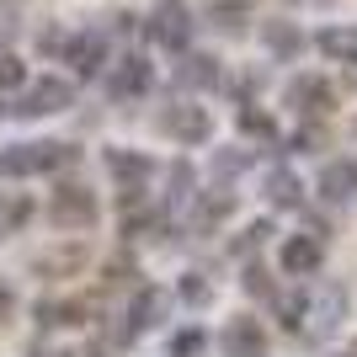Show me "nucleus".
<instances>
[{
    "mask_svg": "<svg viewBox=\"0 0 357 357\" xmlns=\"http://www.w3.org/2000/svg\"><path fill=\"white\" fill-rule=\"evenodd\" d=\"M235 6H245V11H251V6H256V0H235Z\"/></svg>",
    "mask_w": 357,
    "mask_h": 357,
    "instance_id": "e433bc0d",
    "label": "nucleus"
},
{
    "mask_svg": "<svg viewBox=\"0 0 357 357\" xmlns=\"http://www.w3.org/2000/svg\"><path fill=\"white\" fill-rule=\"evenodd\" d=\"M75 320H80V304H75V298H43V304H38V326L43 331L75 326Z\"/></svg>",
    "mask_w": 357,
    "mask_h": 357,
    "instance_id": "a211bd4d",
    "label": "nucleus"
},
{
    "mask_svg": "<svg viewBox=\"0 0 357 357\" xmlns=\"http://www.w3.org/2000/svg\"><path fill=\"white\" fill-rule=\"evenodd\" d=\"M192 11L181 6V0H160L155 6V16L144 22V32H149V43H160V48H171V54H187V43H192Z\"/></svg>",
    "mask_w": 357,
    "mask_h": 357,
    "instance_id": "7ed1b4c3",
    "label": "nucleus"
},
{
    "mask_svg": "<svg viewBox=\"0 0 357 357\" xmlns=\"http://www.w3.org/2000/svg\"><path fill=\"white\" fill-rule=\"evenodd\" d=\"M86 261V251L80 245H70V251H54V256H43V272H75Z\"/></svg>",
    "mask_w": 357,
    "mask_h": 357,
    "instance_id": "b1692460",
    "label": "nucleus"
},
{
    "mask_svg": "<svg viewBox=\"0 0 357 357\" xmlns=\"http://www.w3.org/2000/svg\"><path fill=\"white\" fill-rule=\"evenodd\" d=\"M224 213H229V192H213V197H203V208H197V224H219Z\"/></svg>",
    "mask_w": 357,
    "mask_h": 357,
    "instance_id": "bb28decb",
    "label": "nucleus"
},
{
    "mask_svg": "<svg viewBox=\"0 0 357 357\" xmlns=\"http://www.w3.org/2000/svg\"><path fill=\"white\" fill-rule=\"evenodd\" d=\"M267 235H272V224H267V219L245 224V229H240V240H235V256H256L261 245H267Z\"/></svg>",
    "mask_w": 357,
    "mask_h": 357,
    "instance_id": "4be33fe9",
    "label": "nucleus"
},
{
    "mask_svg": "<svg viewBox=\"0 0 357 357\" xmlns=\"http://www.w3.org/2000/svg\"><path fill=\"white\" fill-rule=\"evenodd\" d=\"M342 310H347V294H342V288H331V298L320 304V314H326V326H336V314H342Z\"/></svg>",
    "mask_w": 357,
    "mask_h": 357,
    "instance_id": "7c9ffc66",
    "label": "nucleus"
},
{
    "mask_svg": "<svg viewBox=\"0 0 357 357\" xmlns=\"http://www.w3.org/2000/svg\"><path fill=\"white\" fill-rule=\"evenodd\" d=\"M160 128L171 139H181V144H203L213 134V118H208V107H197V102H171L160 112Z\"/></svg>",
    "mask_w": 357,
    "mask_h": 357,
    "instance_id": "39448f33",
    "label": "nucleus"
},
{
    "mask_svg": "<svg viewBox=\"0 0 357 357\" xmlns=\"http://www.w3.org/2000/svg\"><path fill=\"white\" fill-rule=\"evenodd\" d=\"M294 144H298V149H320V144H326V134H320V128L310 123V128H298V139H294Z\"/></svg>",
    "mask_w": 357,
    "mask_h": 357,
    "instance_id": "473e14b6",
    "label": "nucleus"
},
{
    "mask_svg": "<svg viewBox=\"0 0 357 357\" xmlns=\"http://www.w3.org/2000/svg\"><path fill=\"white\" fill-rule=\"evenodd\" d=\"M203 347H208L203 331H181L176 342H171V357H192V352H203Z\"/></svg>",
    "mask_w": 357,
    "mask_h": 357,
    "instance_id": "c85d7f7f",
    "label": "nucleus"
},
{
    "mask_svg": "<svg viewBox=\"0 0 357 357\" xmlns=\"http://www.w3.org/2000/svg\"><path fill=\"white\" fill-rule=\"evenodd\" d=\"M288 107L304 112V118H326L331 107H336V86H331L326 75H294L288 80Z\"/></svg>",
    "mask_w": 357,
    "mask_h": 357,
    "instance_id": "423d86ee",
    "label": "nucleus"
},
{
    "mask_svg": "<svg viewBox=\"0 0 357 357\" xmlns=\"http://www.w3.org/2000/svg\"><path fill=\"white\" fill-rule=\"evenodd\" d=\"M320 192H326L331 203H347V197L357 192V165L352 160H331L326 171H320Z\"/></svg>",
    "mask_w": 357,
    "mask_h": 357,
    "instance_id": "f3484780",
    "label": "nucleus"
},
{
    "mask_svg": "<svg viewBox=\"0 0 357 357\" xmlns=\"http://www.w3.org/2000/svg\"><path fill=\"white\" fill-rule=\"evenodd\" d=\"M6 171L16 176H38V171H64L75 165V144H59V139H38V144H11V155H0Z\"/></svg>",
    "mask_w": 357,
    "mask_h": 357,
    "instance_id": "f03ea898",
    "label": "nucleus"
},
{
    "mask_svg": "<svg viewBox=\"0 0 357 357\" xmlns=\"http://www.w3.org/2000/svg\"><path fill=\"white\" fill-rule=\"evenodd\" d=\"M171 187H176V192H171V197H176V203H181V197L192 192V171H187V165H176V171H171Z\"/></svg>",
    "mask_w": 357,
    "mask_h": 357,
    "instance_id": "2f4dec72",
    "label": "nucleus"
},
{
    "mask_svg": "<svg viewBox=\"0 0 357 357\" xmlns=\"http://www.w3.org/2000/svg\"><path fill=\"white\" fill-rule=\"evenodd\" d=\"M107 171H112V181H123V187H128V192H134V187H144L149 176H155V160H149L144 149H107Z\"/></svg>",
    "mask_w": 357,
    "mask_h": 357,
    "instance_id": "1a4fd4ad",
    "label": "nucleus"
},
{
    "mask_svg": "<svg viewBox=\"0 0 357 357\" xmlns=\"http://www.w3.org/2000/svg\"><path fill=\"white\" fill-rule=\"evenodd\" d=\"M22 22V0H0V32H16Z\"/></svg>",
    "mask_w": 357,
    "mask_h": 357,
    "instance_id": "c756f323",
    "label": "nucleus"
},
{
    "mask_svg": "<svg viewBox=\"0 0 357 357\" xmlns=\"http://www.w3.org/2000/svg\"><path fill=\"white\" fill-rule=\"evenodd\" d=\"M149 86H155V64H149L144 54H128V59H118V64H112V75H107V91H112L118 102H139Z\"/></svg>",
    "mask_w": 357,
    "mask_h": 357,
    "instance_id": "0eeeda50",
    "label": "nucleus"
},
{
    "mask_svg": "<svg viewBox=\"0 0 357 357\" xmlns=\"http://www.w3.org/2000/svg\"><path fill=\"white\" fill-rule=\"evenodd\" d=\"M314 43H320V54H326L331 64H357V27H347V22L342 27H326Z\"/></svg>",
    "mask_w": 357,
    "mask_h": 357,
    "instance_id": "2eb2a0df",
    "label": "nucleus"
},
{
    "mask_svg": "<svg viewBox=\"0 0 357 357\" xmlns=\"http://www.w3.org/2000/svg\"><path fill=\"white\" fill-rule=\"evenodd\" d=\"M6 314H11V288L0 283V320H6Z\"/></svg>",
    "mask_w": 357,
    "mask_h": 357,
    "instance_id": "f704fd0d",
    "label": "nucleus"
},
{
    "mask_svg": "<svg viewBox=\"0 0 357 357\" xmlns=\"http://www.w3.org/2000/svg\"><path fill=\"white\" fill-rule=\"evenodd\" d=\"M235 123H240V134H256V139H272V134H278V128H272V118L261 112V107H251V102L235 107Z\"/></svg>",
    "mask_w": 357,
    "mask_h": 357,
    "instance_id": "6ab92c4d",
    "label": "nucleus"
},
{
    "mask_svg": "<svg viewBox=\"0 0 357 357\" xmlns=\"http://www.w3.org/2000/svg\"><path fill=\"white\" fill-rule=\"evenodd\" d=\"M320 261H326V245H320L314 235H288L283 240V272L310 278V272H320Z\"/></svg>",
    "mask_w": 357,
    "mask_h": 357,
    "instance_id": "9d476101",
    "label": "nucleus"
},
{
    "mask_svg": "<svg viewBox=\"0 0 357 357\" xmlns=\"http://www.w3.org/2000/svg\"><path fill=\"white\" fill-rule=\"evenodd\" d=\"M176 80H181L187 91H213V86L224 80V70H219V59H213V54H181Z\"/></svg>",
    "mask_w": 357,
    "mask_h": 357,
    "instance_id": "9b49d317",
    "label": "nucleus"
},
{
    "mask_svg": "<svg viewBox=\"0 0 357 357\" xmlns=\"http://www.w3.org/2000/svg\"><path fill=\"white\" fill-rule=\"evenodd\" d=\"M278 314H283L288 331H298V326H304V298H298V294H278Z\"/></svg>",
    "mask_w": 357,
    "mask_h": 357,
    "instance_id": "393cba45",
    "label": "nucleus"
},
{
    "mask_svg": "<svg viewBox=\"0 0 357 357\" xmlns=\"http://www.w3.org/2000/svg\"><path fill=\"white\" fill-rule=\"evenodd\" d=\"M219 342H224V352H229V357H267V336H261L256 320H235Z\"/></svg>",
    "mask_w": 357,
    "mask_h": 357,
    "instance_id": "f8f14e48",
    "label": "nucleus"
},
{
    "mask_svg": "<svg viewBox=\"0 0 357 357\" xmlns=\"http://www.w3.org/2000/svg\"><path fill=\"white\" fill-rule=\"evenodd\" d=\"M181 298H187V304H208V298H213L208 278H197V272H187V278H181Z\"/></svg>",
    "mask_w": 357,
    "mask_h": 357,
    "instance_id": "a878e982",
    "label": "nucleus"
},
{
    "mask_svg": "<svg viewBox=\"0 0 357 357\" xmlns=\"http://www.w3.org/2000/svg\"><path fill=\"white\" fill-rule=\"evenodd\" d=\"M64 64H70L80 80L102 75L107 70V38L102 32H70V38H64Z\"/></svg>",
    "mask_w": 357,
    "mask_h": 357,
    "instance_id": "6e6552de",
    "label": "nucleus"
},
{
    "mask_svg": "<svg viewBox=\"0 0 357 357\" xmlns=\"http://www.w3.org/2000/svg\"><path fill=\"white\" fill-rule=\"evenodd\" d=\"M96 192L91 187H80V181H70V187H59L54 192V203H48V219L59 224V229H91L96 224Z\"/></svg>",
    "mask_w": 357,
    "mask_h": 357,
    "instance_id": "20e7f679",
    "label": "nucleus"
},
{
    "mask_svg": "<svg viewBox=\"0 0 357 357\" xmlns=\"http://www.w3.org/2000/svg\"><path fill=\"white\" fill-rule=\"evenodd\" d=\"M27 86V64L16 54H0V91H22Z\"/></svg>",
    "mask_w": 357,
    "mask_h": 357,
    "instance_id": "5701e85b",
    "label": "nucleus"
},
{
    "mask_svg": "<svg viewBox=\"0 0 357 357\" xmlns=\"http://www.w3.org/2000/svg\"><path fill=\"white\" fill-rule=\"evenodd\" d=\"M245 288H251V294H267V272H261V267H245Z\"/></svg>",
    "mask_w": 357,
    "mask_h": 357,
    "instance_id": "72a5a7b5",
    "label": "nucleus"
},
{
    "mask_svg": "<svg viewBox=\"0 0 357 357\" xmlns=\"http://www.w3.org/2000/svg\"><path fill=\"white\" fill-rule=\"evenodd\" d=\"M32 219V203L22 192H11V197H0V229H22V224Z\"/></svg>",
    "mask_w": 357,
    "mask_h": 357,
    "instance_id": "412c9836",
    "label": "nucleus"
},
{
    "mask_svg": "<svg viewBox=\"0 0 357 357\" xmlns=\"http://www.w3.org/2000/svg\"><path fill=\"white\" fill-rule=\"evenodd\" d=\"M261 43H267L272 59H298V54H304V32H298L294 22H267V27H261Z\"/></svg>",
    "mask_w": 357,
    "mask_h": 357,
    "instance_id": "4468645a",
    "label": "nucleus"
},
{
    "mask_svg": "<svg viewBox=\"0 0 357 357\" xmlns=\"http://www.w3.org/2000/svg\"><path fill=\"white\" fill-rule=\"evenodd\" d=\"M70 102H75V86H70V80L43 75V80H27L22 96H16L6 112H11V118H48V112H64Z\"/></svg>",
    "mask_w": 357,
    "mask_h": 357,
    "instance_id": "f257e3e1",
    "label": "nucleus"
},
{
    "mask_svg": "<svg viewBox=\"0 0 357 357\" xmlns=\"http://www.w3.org/2000/svg\"><path fill=\"white\" fill-rule=\"evenodd\" d=\"M267 203L272 208H298L304 203V187H298V176L288 165H272L267 171Z\"/></svg>",
    "mask_w": 357,
    "mask_h": 357,
    "instance_id": "dca6fc26",
    "label": "nucleus"
},
{
    "mask_svg": "<svg viewBox=\"0 0 357 357\" xmlns=\"http://www.w3.org/2000/svg\"><path fill=\"white\" fill-rule=\"evenodd\" d=\"M0 171H6V165H0Z\"/></svg>",
    "mask_w": 357,
    "mask_h": 357,
    "instance_id": "4c0bfd02",
    "label": "nucleus"
},
{
    "mask_svg": "<svg viewBox=\"0 0 357 357\" xmlns=\"http://www.w3.org/2000/svg\"><path fill=\"white\" fill-rule=\"evenodd\" d=\"M245 16H251V11L235 6V0H213V6H208V22L219 32H240V27H245Z\"/></svg>",
    "mask_w": 357,
    "mask_h": 357,
    "instance_id": "aec40b11",
    "label": "nucleus"
},
{
    "mask_svg": "<svg viewBox=\"0 0 357 357\" xmlns=\"http://www.w3.org/2000/svg\"><path fill=\"white\" fill-rule=\"evenodd\" d=\"M38 357H70V352H38Z\"/></svg>",
    "mask_w": 357,
    "mask_h": 357,
    "instance_id": "c9c22d12",
    "label": "nucleus"
},
{
    "mask_svg": "<svg viewBox=\"0 0 357 357\" xmlns=\"http://www.w3.org/2000/svg\"><path fill=\"white\" fill-rule=\"evenodd\" d=\"M245 165H251V155H245V149H224V155H213V171H219V176H240V171H245Z\"/></svg>",
    "mask_w": 357,
    "mask_h": 357,
    "instance_id": "cd10ccee",
    "label": "nucleus"
},
{
    "mask_svg": "<svg viewBox=\"0 0 357 357\" xmlns=\"http://www.w3.org/2000/svg\"><path fill=\"white\" fill-rule=\"evenodd\" d=\"M165 310H171V298H165L160 288H139L134 304H128V331H149V326H160Z\"/></svg>",
    "mask_w": 357,
    "mask_h": 357,
    "instance_id": "ddd939ff",
    "label": "nucleus"
}]
</instances>
